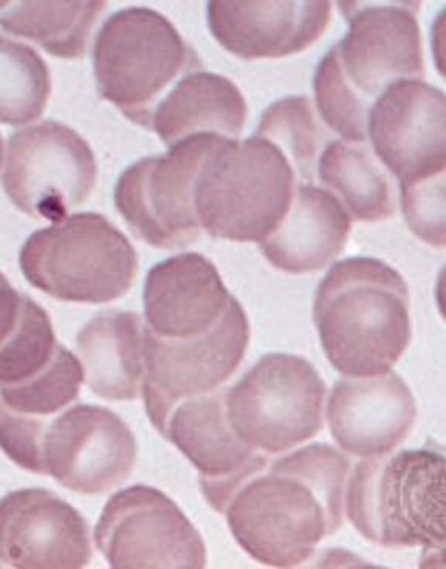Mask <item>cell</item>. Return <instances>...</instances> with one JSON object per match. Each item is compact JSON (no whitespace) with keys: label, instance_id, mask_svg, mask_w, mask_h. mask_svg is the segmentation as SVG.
<instances>
[{"label":"cell","instance_id":"obj_18","mask_svg":"<svg viewBox=\"0 0 446 569\" xmlns=\"http://www.w3.org/2000/svg\"><path fill=\"white\" fill-rule=\"evenodd\" d=\"M330 2H209V31L228 53L247 61L303 53L325 34Z\"/></svg>","mask_w":446,"mask_h":569},{"label":"cell","instance_id":"obj_3","mask_svg":"<svg viewBox=\"0 0 446 569\" xmlns=\"http://www.w3.org/2000/svg\"><path fill=\"white\" fill-rule=\"evenodd\" d=\"M0 449L19 468L54 478L62 488L100 496L125 483L137 462V441L106 407L78 405L47 418L0 405Z\"/></svg>","mask_w":446,"mask_h":569},{"label":"cell","instance_id":"obj_20","mask_svg":"<svg viewBox=\"0 0 446 569\" xmlns=\"http://www.w3.org/2000/svg\"><path fill=\"white\" fill-rule=\"evenodd\" d=\"M350 231L353 219L330 192L315 184H299L286 217L259 248L276 270L309 274L341 254Z\"/></svg>","mask_w":446,"mask_h":569},{"label":"cell","instance_id":"obj_31","mask_svg":"<svg viewBox=\"0 0 446 569\" xmlns=\"http://www.w3.org/2000/svg\"><path fill=\"white\" fill-rule=\"evenodd\" d=\"M26 302L27 296L14 290L13 284L0 272V343L18 328Z\"/></svg>","mask_w":446,"mask_h":569},{"label":"cell","instance_id":"obj_24","mask_svg":"<svg viewBox=\"0 0 446 569\" xmlns=\"http://www.w3.org/2000/svg\"><path fill=\"white\" fill-rule=\"evenodd\" d=\"M106 2L0 3V29L34 42L51 57L81 59Z\"/></svg>","mask_w":446,"mask_h":569},{"label":"cell","instance_id":"obj_11","mask_svg":"<svg viewBox=\"0 0 446 569\" xmlns=\"http://www.w3.org/2000/svg\"><path fill=\"white\" fill-rule=\"evenodd\" d=\"M250 343V322L239 300L231 298L222 319L208 333L166 339L145 326L143 393L146 413L163 432L180 402L220 389L242 363Z\"/></svg>","mask_w":446,"mask_h":569},{"label":"cell","instance_id":"obj_22","mask_svg":"<svg viewBox=\"0 0 446 569\" xmlns=\"http://www.w3.org/2000/svg\"><path fill=\"white\" fill-rule=\"evenodd\" d=\"M89 389L106 401L140 397L145 377V322L137 313L105 311L77 336Z\"/></svg>","mask_w":446,"mask_h":569},{"label":"cell","instance_id":"obj_26","mask_svg":"<svg viewBox=\"0 0 446 569\" xmlns=\"http://www.w3.org/2000/svg\"><path fill=\"white\" fill-rule=\"evenodd\" d=\"M255 136L281 150L296 181L314 184L325 132L319 128L309 98L287 97L274 102L260 118Z\"/></svg>","mask_w":446,"mask_h":569},{"label":"cell","instance_id":"obj_19","mask_svg":"<svg viewBox=\"0 0 446 569\" xmlns=\"http://www.w3.org/2000/svg\"><path fill=\"white\" fill-rule=\"evenodd\" d=\"M231 298L207 257L199 252L169 257L146 276L145 326L160 338H196L222 319Z\"/></svg>","mask_w":446,"mask_h":569},{"label":"cell","instance_id":"obj_15","mask_svg":"<svg viewBox=\"0 0 446 569\" xmlns=\"http://www.w3.org/2000/svg\"><path fill=\"white\" fill-rule=\"evenodd\" d=\"M89 525L46 489H19L0 500V562L22 569H78L92 560Z\"/></svg>","mask_w":446,"mask_h":569},{"label":"cell","instance_id":"obj_29","mask_svg":"<svg viewBox=\"0 0 446 569\" xmlns=\"http://www.w3.org/2000/svg\"><path fill=\"white\" fill-rule=\"evenodd\" d=\"M315 101L327 128L341 140L367 142L366 120L369 107L346 84L330 50L321 58L314 78Z\"/></svg>","mask_w":446,"mask_h":569},{"label":"cell","instance_id":"obj_17","mask_svg":"<svg viewBox=\"0 0 446 569\" xmlns=\"http://www.w3.org/2000/svg\"><path fill=\"white\" fill-rule=\"evenodd\" d=\"M416 421L413 390L393 371L339 379L327 401L331 438L343 452L355 457L393 452L409 437Z\"/></svg>","mask_w":446,"mask_h":569},{"label":"cell","instance_id":"obj_8","mask_svg":"<svg viewBox=\"0 0 446 569\" xmlns=\"http://www.w3.org/2000/svg\"><path fill=\"white\" fill-rule=\"evenodd\" d=\"M325 399V381L306 358L270 353L227 389L228 422L248 448L278 456L317 437Z\"/></svg>","mask_w":446,"mask_h":569},{"label":"cell","instance_id":"obj_2","mask_svg":"<svg viewBox=\"0 0 446 569\" xmlns=\"http://www.w3.org/2000/svg\"><path fill=\"white\" fill-rule=\"evenodd\" d=\"M314 322L326 358L339 373H388L413 339L408 283L381 260L349 257L319 282Z\"/></svg>","mask_w":446,"mask_h":569},{"label":"cell","instance_id":"obj_6","mask_svg":"<svg viewBox=\"0 0 446 569\" xmlns=\"http://www.w3.org/2000/svg\"><path fill=\"white\" fill-rule=\"evenodd\" d=\"M295 189L294 169L270 141L227 140L197 177V220L215 239L260 243L286 217Z\"/></svg>","mask_w":446,"mask_h":569},{"label":"cell","instance_id":"obj_16","mask_svg":"<svg viewBox=\"0 0 446 569\" xmlns=\"http://www.w3.org/2000/svg\"><path fill=\"white\" fill-rule=\"evenodd\" d=\"M160 435L199 470L204 496L219 513L232 491L262 469L270 457L248 448L232 432L227 417V389L180 402Z\"/></svg>","mask_w":446,"mask_h":569},{"label":"cell","instance_id":"obj_12","mask_svg":"<svg viewBox=\"0 0 446 569\" xmlns=\"http://www.w3.org/2000/svg\"><path fill=\"white\" fill-rule=\"evenodd\" d=\"M95 543L113 568H205L207 547L176 501L149 486L109 498Z\"/></svg>","mask_w":446,"mask_h":569},{"label":"cell","instance_id":"obj_21","mask_svg":"<svg viewBox=\"0 0 446 569\" xmlns=\"http://www.w3.org/2000/svg\"><path fill=\"white\" fill-rule=\"evenodd\" d=\"M247 112V102L235 82L200 69L185 74L165 94L149 130L168 148L196 136L238 141Z\"/></svg>","mask_w":446,"mask_h":569},{"label":"cell","instance_id":"obj_7","mask_svg":"<svg viewBox=\"0 0 446 569\" xmlns=\"http://www.w3.org/2000/svg\"><path fill=\"white\" fill-rule=\"evenodd\" d=\"M31 287L61 302H113L128 295L138 256L128 237L105 216L75 213L38 229L19 254Z\"/></svg>","mask_w":446,"mask_h":569},{"label":"cell","instance_id":"obj_32","mask_svg":"<svg viewBox=\"0 0 446 569\" xmlns=\"http://www.w3.org/2000/svg\"><path fill=\"white\" fill-rule=\"evenodd\" d=\"M3 163V140L2 136H0V168H2Z\"/></svg>","mask_w":446,"mask_h":569},{"label":"cell","instance_id":"obj_23","mask_svg":"<svg viewBox=\"0 0 446 569\" xmlns=\"http://www.w3.org/2000/svg\"><path fill=\"white\" fill-rule=\"evenodd\" d=\"M317 173L350 219L377 223L396 213L393 178L367 142L335 140L319 153Z\"/></svg>","mask_w":446,"mask_h":569},{"label":"cell","instance_id":"obj_30","mask_svg":"<svg viewBox=\"0 0 446 569\" xmlns=\"http://www.w3.org/2000/svg\"><path fill=\"white\" fill-rule=\"evenodd\" d=\"M400 204L414 236L433 248H445V172L400 183Z\"/></svg>","mask_w":446,"mask_h":569},{"label":"cell","instance_id":"obj_1","mask_svg":"<svg viewBox=\"0 0 446 569\" xmlns=\"http://www.w3.org/2000/svg\"><path fill=\"white\" fill-rule=\"evenodd\" d=\"M349 469L345 453L321 442L268 461L225 505L231 536L256 562L301 567L343 527Z\"/></svg>","mask_w":446,"mask_h":569},{"label":"cell","instance_id":"obj_27","mask_svg":"<svg viewBox=\"0 0 446 569\" xmlns=\"http://www.w3.org/2000/svg\"><path fill=\"white\" fill-rule=\"evenodd\" d=\"M62 349L50 316L29 296L18 328L0 343V387L22 385L38 377Z\"/></svg>","mask_w":446,"mask_h":569},{"label":"cell","instance_id":"obj_28","mask_svg":"<svg viewBox=\"0 0 446 569\" xmlns=\"http://www.w3.org/2000/svg\"><path fill=\"white\" fill-rule=\"evenodd\" d=\"M80 359L65 349L49 369L18 386L0 387V405L26 417L47 418L67 409L81 393Z\"/></svg>","mask_w":446,"mask_h":569},{"label":"cell","instance_id":"obj_13","mask_svg":"<svg viewBox=\"0 0 446 569\" xmlns=\"http://www.w3.org/2000/svg\"><path fill=\"white\" fill-rule=\"evenodd\" d=\"M338 7L349 31L330 53L346 84L369 109L394 82L424 79L418 3L343 2Z\"/></svg>","mask_w":446,"mask_h":569},{"label":"cell","instance_id":"obj_14","mask_svg":"<svg viewBox=\"0 0 446 569\" xmlns=\"http://www.w3.org/2000/svg\"><path fill=\"white\" fill-rule=\"evenodd\" d=\"M366 136L400 183L445 172L446 98L424 79L394 82L370 106Z\"/></svg>","mask_w":446,"mask_h":569},{"label":"cell","instance_id":"obj_25","mask_svg":"<svg viewBox=\"0 0 446 569\" xmlns=\"http://www.w3.org/2000/svg\"><path fill=\"white\" fill-rule=\"evenodd\" d=\"M50 94L51 74L41 54L0 33V122L31 124L46 112Z\"/></svg>","mask_w":446,"mask_h":569},{"label":"cell","instance_id":"obj_10","mask_svg":"<svg viewBox=\"0 0 446 569\" xmlns=\"http://www.w3.org/2000/svg\"><path fill=\"white\" fill-rule=\"evenodd\" d=\"M97 177L89 142L62 122L27 126L8 138L2 188L31 219H66L92 196Z\"/></svg>","mask_w":446,"mask_h":569},{"label":"cell","instance_id":"obj_9","mask_svg":"<svg viewBox=\"0 0 446 569\" xmlns=\"http://www.w3.org/2000/svg\"><path fill=\"white\" fill-rule=\"evenodd\" d=\"M225 138L196 136L163 156L146 157L118 178L113 201L132 234L157 249H181L202 236L195 207L197 177Z\"/></svg>","mask_w":446,"mask_h":569},{"label":"cell","instance_id":"obj_5","mask_svg":"<svg viewBox=\"0 0 446 569\" xmlns=\"http://www.w3.org/2000/svg\"><path fill=\"white\" fill-rule=\"evenodd\" d=\"M93 74L102 100L141 128L165 94L202 62L166 16L130 7L110 14L93 42Z\"/></svg>","mask_w":446,"mask_h":569},{"label":"cell","instance_id":"obj_4","mask_svg":"<svg viewBox=\"0 0 446 569\" xmlns=\"http://www.w3.org/2000/svg\"><path fill=\"white\" fill-rule=\"evenodd\" d=\"M345 511L378 547L422 548L444 557V452L424 448L365 458L346 480Z\"/></svg>","mask_w":446,"mask_h":569}]
</instances>
